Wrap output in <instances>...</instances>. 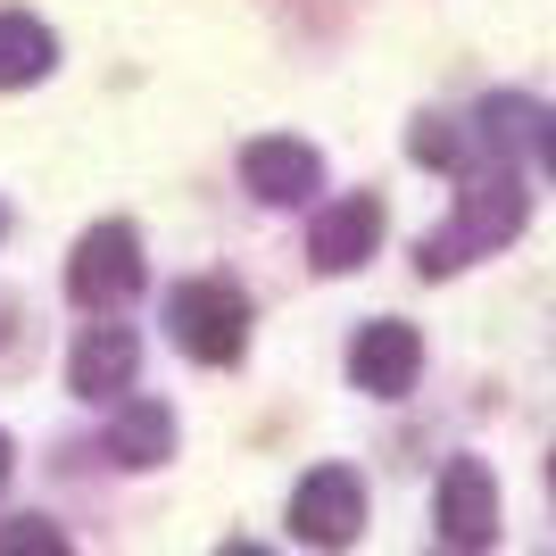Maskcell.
Masks as SVG:
<instances>
[{
  "label": "cell",
  "mask_w": 556,
  "mask_h": 556,
  "mask_svg": "<svg viewBox=\"0 0 556 556\" xmlns=\"http://www.w3.org/2000/svg\"><path fill=\"white\" fill-rule=\"evenodd\" d=\"M441 532H448V548H490L498 540V482H490L482 457L441 465Z\"/></svg>",
  "instance_id": "8992f818"
},
{
  "label": "cell",
  "mask_w": 556,
  "mask_h": 556,
  "mask_svg": "<svg viewBox=\"0 0 556 556\" xmlns=\"http://www.w3.org/2000/svg\"><path fill=\"white\" fill-rule=\"evenodd\" d=\"M407 159H416V166H465V125H448V116H416V125H407Z\"/></svg>",
  "instance_id": "4fadbf2b"
},
{
  "label": "cell",
  "mask_w": 556,
  "mask_h": 556,
  "mask_svg": "<svg viewBox=\"0 0 556 556\" xmlns=\"http://www.w3.org/2000/svg\"><path fill=\"white\" fill-rule=\"evenodd\" d=\"M357 532H366V482L349 473V465H316L300 490H291V540H307V548H357Z\"/></svg>",
  "instance_id": "277c9868"
},
{
  "label": "cell",
  "mask_w": 556,
  "mask_h": 556,
  "mask_svg": "<svg viewBox=\"0 0 556 556\" xmlns=\"http://www.w3.org/2000/svg\"><path fill=\"white\" fill-rule=\"evenodd\" d=\"M166 448H175V416H166L159 399H125L116 424H109V457L141 473V465H166Z\"/></svg>",
  "instance_id": "30bf717a"
},
{
  "label": "cell",
  "mask_w": 556,
  "mask_h": 556,
  "mask_svg": "<svg viewBox=\"0 0 556 556\" xmlns=\"http://www.w3.org/2000/svg\"><path fill=\"white\" fill-rule=\"evenodd\" d=\"M59 42H50L42 17H25V9H0V92H17V84H42Z\"/></svg>",
  "instance_id": "8fae6325"
},
{
  "label": "cell",
  "mask_w": 556,
  "mask_h": 556,
  "mask_svg": "<svg viewBox=\"0 0 556 556\" xmlns=\"http://www.w3.org/2000/svg\"><path fill=\"white\" fill-rule=\"evenodd\" d=\"M416 366H424V341H416V325H399V316H374V325H357V341H349V374H357V391H374V399H399L416 382Z\"/></svg>",
  "instance_id": "52a82bcc"
},
{
  "label": "cell",
  "mask_w": 556,
  "mask_h": 556,
  "mask_svg": "<svg viewBox=\"0 0 556 556\" xmlns=\"http://www.w3.org/2000/svg\"><path fill=\"white\" fill-rule=\"evenodd\" d=\"M166 332L191 366H232L250 349V291L225 275H191L166 291Z\"/></svg>",
  "instance_id": "7a4b0ae2"
},
{
  "label": "cell",
  "mask_w": 556,
  "mask_h": 556,
  "mask_svg": "<svg viewBox=\"0 0 556 556\" xmlns=\"http://www.w3.org/2000/svg\"><path fill=\"white\" fill-rule=\"evenodd\" d=\"M134 366H141L134 325H84V332H75V349H67L75 399H125V391H134Z\"/></svg>",
  "instance_id": "ba28073f"
},
{
  "label": "cell",
  "mask_w": 556,
  "mask_h": 556,
  "mask_svg": "<svg viewBox=\"0 0 556 556\" xmlns=\"http://www.w3.org/2000/svg\"><path fill=\"white\" fill-rule=\"evenodd\" d=\"M0 482H9V432H0Z\"/></svg>",
  "instance_id": "2e32d148"
},
{
  "label": "cell",
  "mask_w": 556,
  "mask_h": 556,
  "mask_svg": "<svg viewBox=\"0 0 556 556\" xmlns=\"http://www.w3.org/2000/svg\"><path fill=\"white\" fill-rule=\"evenodd\" d=\"M150 282V266H141V232L134 225H92L84 241H75V257H67V300L75 307H125Z\"/></svg>",
  "instance_id": "3957f363"
},
{
  "label": "cell",
  "mask_w": 556,
  "mask_h": 556,
  "mask_svg": "<svg viewBox=\"0 0 556 556\" xmlns=\"http://www.w3.org/2000/svg\"><path fill=\"white\" fill-rule=\"evenodd\" d=\"M374 241H382V200H374V191H349V200H332V208L307 225V257H316L325 275L366 266Z\"/></svg>",
  "instance_id": "9c48e42d"
},
{
  "label": "cell",
  "mask_w": 556,
  "mask_h": 556,
  "mask_svg": "<svg viewBox=\"0 0 556 556\" xmlns=\"http://www.w3.org/2000/svg\"><path fill=\"white\" fill-rule=\"evenodd\" d=\"M540 166H548V175H556V116H548V125H540Z\"/></svg>",
  "instance_id": "5bb4252c"
},
{
  "label": "cell",
  "mask_w": 556,
  "mask_h": 556,
  "mask_svg": "<svg viewBox=\"0 0 556 556\" xmlns=\"http://www.w3.org/2000/svg\"><path fill=\"white\" fill-rule=\"evenodd\" d=\"M0 556H75L50 515H0Z\"/></svg>",
  "instance_id": "7c38bea8"
},
{
  "label": "cell",
  "mask_w": 556,
  "mask_h": 556,
  "mask_svg": "<svg viewBox=\"0 0 556 556\" xmlns=\"http://www.w3.org/2000/svg\"><path fill=\"white\" fill-rule=\"evenodd\" d=\"M241 184L266 200V208H300V200H316V184H325V166H316V150L291 134H257L250 150H241Z\"/></svg>",
  "instance_id": "5b68a950"
},
{
  "label": "cell",
  "mask_w": 556,
  "mask_h": 556,
  "mask_svg": "<svg viewBox=\"0 0 556 556\" xmlns=\"http://www.w3.org/2000/svg\"><path fill=\"white\" fill-rule=\"evenodd\" d=\"M548 490H556V457H548Z\"/></svg>",
  "instance_id": "e0dca14e"
},
{
  "label": "cell",
  "mask_w": 556,
  "mask_h": 556,
  "mask_svg": "<svg viewBox=\"0 0 556 556\" xmlns=\"http://www.w3.org/2000/svg\"><path fill=\"white\" fill-rule=\"evenodd\" d=\"M216 556H275V548H257V540H225Z\"/></svg>",
  "instance_id": "9a60e30c"
},
{
  "label": "cell",
  "mask_w": 556,
  "mask_h": 556,
  "mask_svg": "<svg viewBox=\"0 0 556 556\" xmlns=\"http://www.w3.org/2000/svg\"><path fill=\"white\" fill-rule=\"evenodd\" d=\"M515 232H523V184H515V166H482V175H465L457 216L416 241V275H457L465 257L507 250Z\"/></svg>",
  "instance_id": "6da1fadb"
}]
</instances>
